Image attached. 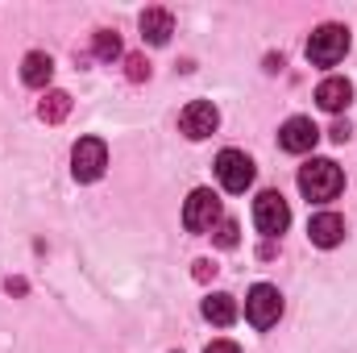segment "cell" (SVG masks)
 Listing matches in <instances>:
<instances>
[{
	"mask_svg": "<svg viewBox=\"0 0 357 353\" xmlns=\"http://www.w3.org/2000/svg\"><path fill=\"white\" fill-rule=\"evenodd\" d=\"M341 187H345V175H341V167H337L333 158H312V163L299 171V191H303L307 200H316V204L337 200Z\"/></svg>",
	"mask_w": 357,
	"mask_h": 353,
	"instance_id": "obj_1",
	"label": "cell"
},
{
	"mask_svg": "<svg viewBox=\"0 0 357 353\" xmlns=\"http://www.w3.org/2000/svg\"><path fill=\"white\" fill-rule=\"evenodd\" d=\"M349 54V29L345 25H320V29H312V38H307V59L316 63V67H337L341 59Z\"/></svg>",
	"mask_w": 357,
	"mask_h": 353,
	"instance_id": "obj_2",
	"label": "cell"
},
{
	"mask_svg": "<svg viewBox=\"0 0 357 353\" xmlns=\"http://www.w3.org/2000/svg\"><path fill=\"white\" fill-rule=\"evenodd\" d=\"M183 225H187L191 233H212V229L220 225V200H216V191L195 187V191L187 195V204H183Z\"/></svg>",
	"mask_w": 357,
	"mask_h": 353,
	"instance_id": "obj_3",
	"label": "cell"
},
{
	"mask_svg": "<svg viewBox=\"0 0 357 353\" xmlns=\"http://www.w3.org/2000/svg\"><path fill=\"white\" fill-rule=\"evenodd\" d=\"M108 167V146L100 137H79L75 150H71V175L79 183H96Z\"/></svg>",
	"mask_w": 357,
	"mask_h": 353,
	"instance_id": "obj_4",
	"label": "cell"
},
{
	"mask_svg": "<svg viewBox=\"0 0 357 353\" xmlns=\"http://www.w3.org/2000/svg\"><path fill=\"white\" fill-rule=\"evenodd\" d=\"M278 316H282V295H278V287L258 283V287L245 295V320H250L254 329H274Z\"/></svg>",
	"mask_w": 357,
	"mask_h": 353,
	"instance_id": "obj_5",
	"label": "cell"
},
{
	"mask_svg": "<svg viewBox=\"0 0 357 353\" xmlns=\"http://www.w3.org/2000/svg\"><path fill=\"white\" fill-rule=\"evenodd\" d=\"M216 179H220L225 191L241 195V191L254 183V158L241 154V150H220V154H216Z\"/></svg>",
	"mask_w": 357,
	"mask_h": 353,
	"instance_id": "obj_6",
	"label": "cell"
},
{
	"mask_svg": "<svg viewBox=\"0 0 357 353\" xmlns=\"http://www.w3.org/2000/svg\"><path fill=\"white\" fill-rule=\"evenodd\" d=\"M254 225H258L262 237H278V233H287V225H291V208H287V200H282L278 191H262V195L254 200Z\"/></svg>",
	"mask_w": 357,
	"mask_h": 353,
	"instance_id": "obj_7",
	"label": "cell"
},
{
	"mask_svg": "<svg viewBox=\"0 0 357 353\" xmlns=\"http://www.w3.org/2000/svg\"><path fill=\"white\" fill-rule=\"evenodd\" d=\"M216 125H220V112H216V104H212V100H191V104L178 112V129H183L191 142L212 137V133H216Z\"/></svg>",
	"mask_w": 357,
	"mask_h": 353,
	"instance_id": "obj_8",
	"label": "cell"
},
{
	"mask_svg": "<svg viewBox=\"0 0 357 353\" xmlns=\"http://www.w3.org/2000/svg\"><path fill=\"white\" fill-rule=\"evenodd\" d=\"M316 142H320V129H316L312 117H291V121L278 129V146H282L287 154H312Z\"/></svg>",
	"mask_w": 357,
	"mask_h": 353,
	"instance_id": "obj_9",
	"label": "cell"
},
{
	"mask_svg": "<svg viewBox=\"0 0 357 353\" xmlns=\"http://www.w3.org/2000/svg\"><path fill=\"white\" fill-rule=\"evenodd\" d=\"M307 237H312V246L333 250V246H341V241H345V220H341L337 212H320V216H312Z\"/></svg>",
	"mask_w": 357,
	"mask_h": 353,
	"instance_id": "obj_10",
	"label": "cell"
},
{
	"mask_svg": "<svg viewBox=\"0 0 357 353\" xmlns=\"http://www.w3.org/2000/svg\"><path fill=\"white\" fill-rule=\"evenodd\" d=\"M316 104H320L324 112H341V108H349V104H354V84H349L345 75L324 80V84L316 88Z\"/></svg>",
	"mask_w": 357,
	"mask_h": 353,
	"instance_id": "obj_11",
	"label": "cell"
},
{
	"mask_svg": "<svg viewBox=\"0 0 357 353\" xmlns=\"http://www.w3.org/2000/svg\"><path fill=\"white\" fill-rule=\"evenodd\" d=\"M171 33H175V17H171L167 8H146V13H142V38H146L150 46H167Z\"/></svg>",
	"mask_w": 357,
	"mask_h": 353,
	"instance_id": "obj_12",
	"label": "cell"
},
{
	"mask_svg": "<svg viewBox=\"0 0 357 353\" xmlns=\"http://www.w3.org/2000/svg\"><path fill=\"white\" fill-rule=\"evenodd\" d=\"M50 75H54V63H50V54H42V50H29V54L21 59V80H25L29 88H46V84H50Z\"/></svg>",
	"mask_w": 357,
	"mask_h": 353,
	"instance_id": "obj_13",
	"label": "cell"
},
{
	"mask_svg": "<svg viewBox=\"0 0 357 353\" xmlns=\"http://www.w3.org/2000/svg\"><path fill=\"white\" fill-rule=\"evenodd\" d=\"M204 320H208V324H220V329L233 324V320H237V299L225 295V291L208 295V299H204Z\"/></svg>",
	"mask_w": 357,
	"mask_h": 353,
	"instance_id": "obj_14",
	"label": "cell"
},
{
	"mask_svg": "<svg viewBox=\"0 0 357 353\" xmlns=\"http://www.w3.org/2000/svg\"><path fill=\"white\" fill-rule=\"evenodd\" d=\"M67 112H71V96H67V91H46V100L38 104V117H42L46 125H59Z\"/></svg>",
	"mask_w": 357,
	"mask_h": 353,
	"instance_id": "obj_15",
	"label": "cell"
},
{
	"mask_svg": "<svg viewBox=\"0 0 357 353\" xmlns=\"http://www.w3.org/2000/svg\"><path fill=\"white\" fill-rule=\"evenodd\" d=\"M91 54H96L100 63L121 59V38H116L112 29H96V38H91Z\"/></svg>",
	"mask_w": 357,
	"mask_h": 353,
	"instance_id": "obj_16",
	"label": "cell"
},
{
	"mask_svg": "<svg viewBox=\"0 0 357 353\" xmlns=\"http://www.w3.org/2000/svg\"><path fill=\"white\" fill-rule=\"evenodd\" d=\"M212 241H216L220 250H237V241H241V229H237V220H233V216H220V225L212 229Z\"/></svg>",
	"mask_w": 357,
	"mask_h": 353,
	"instance_id": "obj_17",
	"label": "cell"
},
{
	"mask_svg": "<svg viewBox=\"0 0 357 353\" xmlns=\"http://www.w3.org/2000/svg\"><path fill=\"white\" fill-rule=\"evenodd\" d=\"M125 63H129V80H133V84H142V80H150V63H146L142 54H129Z\"/></svg>",
	"mask_w": 357,
	"mask_h": 353,
	"instance_id": "obj_18",
	"label": "cell"
},
{
	"mask_svg": "<svg viewBox=\"0 0 357 353\" xmlns=\"http://www.w3.org/2000/svg\"><path fill=\"white\" fill-rule=\"evenodd\" d=\"M204 353H241V350H237L233 341H212V345H208Z\"/></svg>",
	"mask_w": 357,
	"mask_h": 353,
	"instance_id": "obj_19",
	"label": "cell"
},
{
	"mask_svg": "<svg viewBox=\"0 0 357 353\" xmlns=\"http://www.w3.org/2000/svg\"><path fill=\"white\" fill-rule=\"evenodd\" d=\"M333 142H349V125H333Z\"/></svg>",
	"mask_w": 357,
	"mask_h": 353,
	"instance_id": "obj_20",
	"label": "cell"
}]
</instances>
